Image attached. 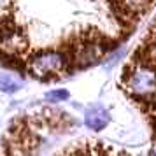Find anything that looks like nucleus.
<instances>
[{
  "label": "nucleus",
  "mask_w": 156,
  "mask_h": 156,
  "mask_svg": "<svg viewBox=\"0 0 156 156\" xmlns=\"http://www.w3.org/2000/svg\"><path fill=\"white\" fill-rule=\"evenodd\" d=\"M154 32H156V25H154Z\"/></svg>",
  "instance_id": "nucleus-8"
},
{
  "label": "nucleus",
  "mask_w": 156,
  "mask_h": 156,
  "mask_svg": "<svg viewBox=\"0 0 156 156\" xmlns=\"http://www.w3.org/2000/svg\"><path fill=\"white\" fill-rule=\"evenodd\" d=\"M100 55H102V48H100L98 44H88V46H84L83 49L79 51V55H77L79 65L86 67V65L95 63L100 58Z\"/></svg>",
  "instance_id": "nucleus-4"
},
{
  "label": "nucleus",
  "mask_w": 156,
  "mask_h": 156,
  "mask_svg": "<svg viewBox=\"0 0 156 156\" xmlns=\"http://www.w3.org/2000/svg\"><path fill=\"white\" fill-rule=\"evenodd\" d=\"M69 98V91L67 90H53V91L46 93V100L51 104H58V102H65Z\"/></svg>",
  "instance_id": "nucleus-6"
},
{
  "label": "nucleus",
  "mask_w": 156,
  "mask_h": 156,
  "mask_svg": "<svg viewBox=\"0 0 156 156\" xmlns=\"http://www.w3.org/2000/svg\"><path fill=\"white\" fill-rule=\"evenodd\" d=\"M146 2L147 0H125V7H126V11H130L133 14V12H139L146 5Z\"/></svg>",
  "instance_id": "nucleus-7"
},
{
  "label": "nucleus",
  "mask_w": 156,
  "mask_h": 156,
  "mask_svg": "<svg viewBox=\"0 0 156 156\" xmlns=\"http://www.w3.org/2000/svg\"><path fill=\"white\" fill-rule=\"evenodd\" d=\"M128 93L140 100H149L156 97V69L147 65L133 67L125 79Z\"/></svg>",
  "instance_id": "nucleus-1"
},
{
  "label": "nucleus",
  "mask_w": 156,
  "mask_h": 156,
  "mask_svg": "<svg viewBox=\"0 0 156 156\" xmlns=\"http://www.w3.org/2000/svg\"><path fill=\"white\" fill-rule=\"evenodd\" d=\"M65 60L60 53H55V51H46V53H39L30 60V72L35 76V77H48V76H53V74H58V72L63 69Z\"/></svg>",
  "instance_id": "nucleus-2"
},
{
  "label": "nucleus",
  "mask_w": 156,
  "mask_h": 156,
  "mask_svg": "<svg viewBox=\"0 0 156 156\" xmlns=\"http://www.w3.org/2000/svg\"><path fill=\"white\" fill-rule=\"evenodd\" d=\"M153 156H156V153H154V154H153Z\"/></svg>",
  "instance_id": "nucleus-9"
},
{
  "label": "nucleus",
  "mask_w": 156,
  "mask_h": 156,
  "mask_svg": "<svg viewBox=\"0 0 156 156\" xmlns=\"http://www.w3.org/2000/svg\"><path fill=\"white\" fill-rule=\"evenodd\" d=\"M111 121V116H109V111H107L104 105L100 104H95V105L88 107L84 112V123L90 130H95V132H100L109 125Z\"/></svg>",
  "instance_id": "nucleus-3"
},
{
  "label": "nucleus",
  "mask_w": 156,
  "mask_h": 156,
  "mask_svg": "<svg viewBox=\"0 0 156 156\" xmlns=\"http://www.w3.org/2000/svg\"><path fill=\"white\" fill-rule=\"evenodd\" d=\"M23 79L16 74V72L4 70L2 72V91L4 93H14L23 88Z\"/></svg>",
  "instance_id": "nucleus-5"
}]
</instances>
